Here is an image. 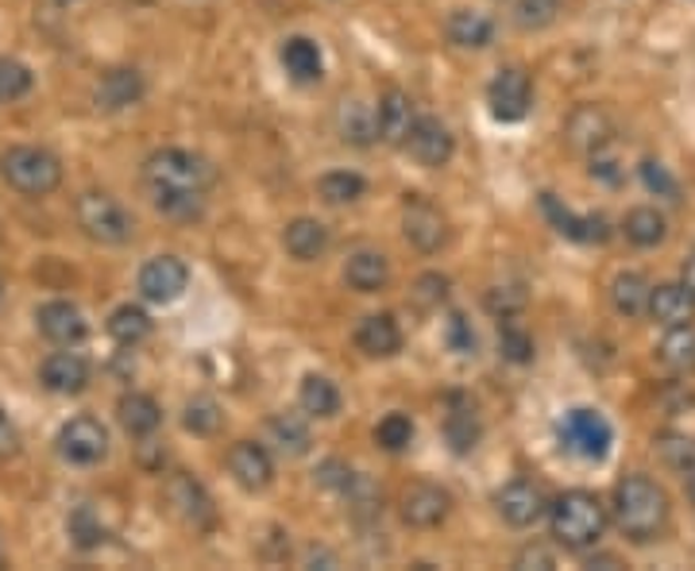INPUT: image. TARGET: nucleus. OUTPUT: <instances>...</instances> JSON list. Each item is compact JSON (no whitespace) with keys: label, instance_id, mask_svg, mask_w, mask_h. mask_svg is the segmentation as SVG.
Returning a JSON list of instances; mask_svg holds the SVG:
<instances>
[{"label":"nucleus","instance_id":"nucleus-20","mask_svg":"<svg viewBox=\"0 0 695 571\" xmlns=\"http://www.w3.org/2000/svg\"><path fill=\"white\" fill-rule=\"evenodd\" d=\"M35 320H39V332L51 343H59V348H74V343H82L85 332H89L82 309L70 302H46Z\"/></svg>","mask_w":695,"mask_h":571},{"label":"nucleus","instance_id":"nucleus-39","mask_svg":"<svg viewBox=\"0 0 695 571\" xmlns=\"http://www.w3.org/2000/svg\"><path fill=\"white\" fill-rule=\"evenodd\" d=\"M364 193H367V182L356 170H329V175H322V182H317V198H322L325 205H351V201H359Z\"/></svg>","mask_w":695,"mask_h":571},{"label":"nucleus","instance_id":"nucleus-24","mask_svg":"<svg viewBox=\"0 0 695 571\" xmlns=\"http://www.w3.org/2000/svg\"><path fill=\"white\" fill-rule=\"evenodd\" d=\"M283 247L294 255L298 263H314L329 252V229L314 216H298V221L286 224L283 232Z\"/></svg>","mask_w":695,"mask_h":571},{"label":"nucleus","instance_id":"nucleus-25","mask_svg":"<svg viewBox=\"0 0 695 571\" xmlns=\"http://www.w3.org/2000/svg\"><path fill=\"white\" fill-rule=\"evenodd\" d=\"M147 193H151V205L159 209L162 216H170V221L178 224H193L206 216V193L201 190H175V186H147Z\"/></svg>","mask_w":695,"mask_h":571},{"label":"nucleus","instance_id":"nucleus-2","mask_svg":"<svg viewBox=\"0 0 695 571\" xmlns=\"http://www.w3.org/2000/svg\"><path fill=\"white\" fill-rule=\"evenodd\" d=\"M549 529L557 544L572 552H583L591 544L603 541L607 533V506L591 490H565L557 503L549 506Z\"/></svg>","mask_w":695,"mask_h":571},{"label":"nucleus","instance_id":"nucleus-18","mask_svg":"<svg viewBox=\"0 0 695 571\" xmlns=\"http://www.w3.org/2000/svg\"><path fill=\"white\" fill-rule=\"evenodd\" d=\"M375 124H379V139L390 147H402L406 136L418 124V108H413L410 93L402 89H387L379 97V108H375Z\"/></svg>","mask_w":695,"mask_h":571},{"label":"nucleus","instance_id":"nucleus-21","mask_svg":"<svg viewBox=\"0 0 695 571\" xmlns=\"http://www.w3.org/2000/svg\"><path fill=\"white\" fill-rule=\"evenodd\" d=\"M356 348L371 359H390L402 351V328H398V320L390 313H371V317L359 320Z\"/></svg>","mask_w":695,"mask_h":571},{"label":"nucleus","instance_id":"nucleus-37","mask_svg":"<svg viewBox=\"0 0 695 571\" xmlns=\"http://www.w3.org/2000/svg\"><path fill=\"white\" fill-rule=\"evenodd\" d=\"M653 448H657L661 464H665L673 475H684V479H692V475H695V436H688V433H661L657 441H653Z\"/></svg>","mask_w":695,"mask_h":571},{"label":"nucleus","instance_id":"nucleus-41","mask_svg":"<svg viewBox=\"0 0 695 571\" xmlns=\"http://www.w3.org/2000/svg\"><path fill=\"white\" fill-rule=\"evenodd\" d=\"M375 444L382 452H406L413 444V421L406 413H387V417L375 425Z\"/></svg>","mask_w":695,"mask_h":571},{"label":"nucleus","instance_id":"nucleus-13","mask_svg":"<svg viewBox=\"0 0 695 571\" xmlns=\"http://www.w3.org/2000/svg\"><path fill=\"white\" fill-rule=\"evenodd\" d=\"M495 506H498V514H503L506 526H514V529L537 526V521L549 514V498H545V490L529 479L506 483V487L495 495Z\"/></svg>","mask_w":695,"mask_h":571},{"label":"nucleus","instance_id":"nucleus-36","mask_svg":"<svg viewBox=\"0 0 695 571\" xmlns=\"http://www.w3.org/2000/svg\"><path fill=\"white\" fill-rule=\"evenodd\" d=\"M622 232H626V240L634 247H657V244H665V236H668V221H665V213L642 205V209H630L626 221H622Z\"/></svg>","mask_w":695,"mask_h":571},{"label":"nucleus","instance_id":"nucleus-38","mask_svg":"<svg viewBox=\"0 0 695 571\" xmlns=\"http://www.w3.org/2000/svg\"><path fill=\"white\" fill-rule=\"evenodd\" d=\"M108 336H113L116 343H124V348H136V343H144L147 336H151V317H147L139 305H120V309H113V317H108Z\"/></svg>","mask_w":695,"mask_h":571},{"label":"nucleus","instance_id":"nucleus-54","mask_svg":"<svg viewBox=\"0 0 695 571\" xmlns=\"http://www.w3.org/2000/svg\"><path fill=\"white\" fill-rule=\"evenodd\" d=\"M688 495H692V503H695V475L688 479Z\"/></svg>","mask_w":695,"mask_h":571},{"label":"nucleus","instance_id":"nucleus-48","mask_svg":"<svg viewBox=\"0 0 695 571\" xmlns=\"http://www.w3.org/2000/svg\"><path fill=\"white\" fill-rule=\"evenodd\" d=\"M317 483L337 490V495H348V487L356 483V472H351L348 464H340V459H325V464L317 467Z\"/></svg>","mask_w":695,"mask_h":571},{"label":"nucleus","instance_id":"nucleus-12","mask_svg":"<svg viewBox=\"0 0 695 571\" xmlns=\"http://www.w3.org/2000/svg\"><path fill=\"white\" fill-rule=\"evenodd\" d=\"M190 286V267H186L178 255H155V260L144 263L139 271V294L155 305H170L186 294Z\"/></svg>","mask_w":695,"mask_h":571},{"label":"nucleus","instance_id":"nucleus-49","mask_svg":"<svg viewBox=\"0 0 695 571\" xmlns=\"http://www.w3.org/2000/svg\"><path fill=\"white\" fill-rule=\"evenodd\" d=\"M449 348L460 351V356H472V351H475L472 320H467L464 313H452V317H449Z\"/></svg>","mask_w":695,"mask_h":571},{"label":"nucleus","instance_id":"nucleus-46","mask_svg":"<svg viewBox=\"0 0 695 571\" xmlns=\"http://www.w3.org/2000/svg\"><path fill=\"white\" fill-rule=\"evenodd\" d=\"M410 297L418 309H441L444 297H449V278H444L441 271H429V275H421L418 283H413Z\"/></svg>","mask_w":695,"mask_h":571},{"label":"nucleus","instance_id":"nucleus-33","mask_svg":"<svg viewBox=\"0 0 695 571\" xmlns=\"http://www.w3.org/2000/svg\"><path fill=\"white\" fill-rule=\"evenodd\" d=\"M449 39L456 46H464V51H483V46H491V39H495V23L483 12L456 8V12L449 15Z\"/></svg>","mask_w":695,"mask_h":571},{"label":"nucleus","instance_id":"nucleus-6","mask_svg":"<svg viewBox=\"0 0 695 571\" xmlns=\"http://www.w3.org/2000/svg\"><path fill=\"white\" fill-rule=\"evenodd\" d=\"M557 433H560V444H565L568 452H576V456H583V459H607V452H611V444H614L611 421L596 410L565 413V421H560Z\"/></svg>","mask_w":695,"mask_h":571},{"label":"nucleus","instance_id":"nucleus-31","mask_svg":"<svg viewBox=\"0 0 695 571\" xmlns=\"http://www.w3.org/2000/svg\"><path fill=\"white\" fill-rule=\"evenodd\" d=\"M650 294H653L650 278L638 275V271H622V275H614V283H611V305H614V313L626 320L650 313Z\"/></svg>","mask_w":695,"mask_h":571},{"label":"nucleus","instance_id":"nucleus-3","mask_svg":"<svg viewBox=\"0 0 695 571\" xmlns=\"http://www.w3.org/2000/svg\"><path fill=\"white\" fill-rule=\"evenodd\" d=\"M0 178L23 198H46L62 186V162L46 147H8L0 155Z\"/></svg>","mask_w":695,"mask_h":571},{"label":"nucleus","instance_id":"nucleus-11","mask_svg":"<svg viewBox=\"0 0 695 571\" xmlns=\"http://www.w3.org/2000/svg\"><path fill=\"white\" fill-rule=\"evenodd\" d=\"M402 151L410 155L418 167L425 170H441L444 162L452 159V151H456V139H452V131L444 128L436 116H418V124H413V131L406 136Z\"/></svg>","mask_w":695,"mask_h":571},{"label":"nucleus","instance_id":"nucleus-50","mask_svg":"<svg viewBox=\"0 0 695 571\" xmlns=\"http://www.w3.org/2000/svg\"><path fill=\"white\" fill-rule=\"evenodd\" d=\"M642 178H645V186H650V190H657V193H661V198L681 201V198H676L681 190H676V182L668 178V170L661 167V162H653V159H650V162H642Z\"/></svg>","mask_w":695,"mask_h":571},{"label":"nucleus","instance_id":"nucleus-28","mask_svg":"<svg viewBox=\"0 0 695 571\" xmlns=\"http://www.w3.org/2000/svg\"><path fill=\"white\" fill-rule=\"evenodd\" d=\"M283 66H286V74H291L298 85L322 82V74H325L322 46H317L309 35H291L283 43Z\"/></svg>","mask_w":695,"mask_h":571},{"label":"nucleus","instance_id":"nucleus-22","mask_svg":"<svg viewBox=\"0 0 695 571\" xmlns=\"http://www.w3.org/2000/svg\"><path fill=\"white\" fill-rule=\"evenodd\" d=\"M650 317L665 328L676 325H692L695 320V297L692 289L684 283H665V286H653L650 294Z\"/></svg>","mask_w":695,"mask_h":571},{"label":"nucleus","instance_id":"nucleus-34","mask_svg":"<svg viewBox=\"0 0 695 571\" xmlns=\"http://www.w3.org/2000/svg\"><path fill=\"white\" fill-rule=\"evenodd\" d=\"M480 436H483V429H480L475 410L460 402V398H452V410H449V417H444V441H449V448L456 452V456H467V452H475Z\"/></svg>","mask_w":695,"mask_h":571},{"label":"nucleus","instance_id":"nucleus-16","mask_svg":"<svg viewBox=\"0 0 695 571\" xmlns=\"http://www.w3.org/2000/svg\"><path fill=\"white\" fill-rule=\"evenodd\" d=\"M89 359L77 356V351H51V356L39 363V382H43L51 394H82L89 387Z\"/></svg>","mask_w":695,"mask_h":571},{"label":"nucleus","instance_id":"nucleus-55","mask_svg":"<svg viewBox=\"0 0 695 571\" xmlns=\"http://www.w3.org/2000/svg\"><path fill=\"white\" fill-rule=\"evenodd\" d=\"M0 297H4V278H0Z\"/></svg>","mask_w":695,"mask_h":571},{"label":"nucleus","instance_id":"nucleus-42","mask_svg":"<svg viewBox=\"0 0 695 571\" xmlns=\"http://www.w3.org/2000/svg\"><path fill=\"white\" fill-rule=\"evenodd\" d=\"M560 0H514V23L522 31H541L557 20Z\"/></svg>","mask_w":695,"mask_h":571},{"label":"nucleus","instance_id":"nucleus-43","mask_svg":"<svg viewBox=\"0 0 695 571\" xmlns=\"http://www.w3.org/2000/svg\"><path fill=\"white\" fill-rule=\"evenodd\" d=\"M526 289H522L518 283H506V286H491L487 297H483V305H487V313H495V317L510 320L518 317L522 309H526Z\"/></svg>","mask_w":695,"mask_h":571},{"label":"nucleus","instance_id":"nucleus-30","mask_svg":"<svg viewBox=\"0 0 695 571\" xmlns=\"http://www.w3.org/2000/svg\"><path fill=\"white\" fill-rule=\"evenodd\" d=\"M657 359L668 374H676V379L695 374V325L668 328L665 340H661V348H657Z\"/></svg>","mask_w":695,"mask_h":571},{"label":"nucleus","instance_id":"nucleus-45","mask_svg":"<svg viewBox=\"0 0 695 571\" xmlns=\"http://www.w3.org/2000/svg\"><path fill=\"white\" fill-rule=\"evenodd\" d=\"M498 351L510 363H534V336L518 325H503L498 328Z\"/></svg>","mask_w":695,"mask_h":571},{"label":"nucleus","instance_id":"nucleus-52","mask_svg":"<svg viewBox=\"0 0 695 571\" xmlns=\"http://www.w3.org/2000/svg\"><path fill=\"white\" fill-rule=\"evenodd\" d=\"M518 568H552V552H545V549H522L518 552V560H514Z\"/></svg>","mask_w":695,"mask_h":571},{"label":"nucleus","instance_id":"nucleus-23","mask_svg":"<svg viewBox=\"0 0 695 571\" xmlns=\"http://www.w3.org/2000/svg\"><path fill=\"white\" fill-rule=\"evenodd\" d=\"M139 97H144V77H139V70H108L97 82V89H93V101H97V108H105V113H120V108L136 105Z\"/></svg>","mask_w":695,"mask_h":571},{"label":"nucleus","instance_id":"nucleus-40","mask_svg":"<svg viewBox=\"0 0 695 571\" xmlns=\"http://www.w3.org/2000/svg\"><path fill=\"white\" fill-rule=\"evenodd\" d=\"M182 425H186V433H193V436H217L224 425V410L213 402V398H193V402H186Z\"/></svg>","mask_w":695,"mask_h":571},{"label":"nucleus","instance_id":"nucleus-9","mask_svg":"<svg viewBox=\"0 0 695 571\" xmlns=\"http://www.w3.org/2000/svg\"><path fill=\"white\" fill-rule=\"evenodd\" d=\"M59 456L77 467H93L108 456V429L97 417H70L59 429Z\"/></svg>","mask_w":695,"mask_h":571},{"label":"nucleus","instance_id":"nucleus-26","mask_svg":"<svg viewBox=\"0 0 695 571\" xmlns=\"http://www.w3.org/2000/svg\"><path fill=\"white\" fill-rule=\"evenodd\" d=\"M337 131L351 147H371L379 139V124H375V108L359 97H345L337 108Z\"/></svg>","mask_w":695,"mask_h":571},{"label":"nucleus","instance_id":"nucleus-32","mask_svg":"<svg viewBox=\"0 0 695 571\" xmlns=\"http://www.w3.org/2000/svg\"><path fill=\"white\" fill-rule=\"evenodd\" d=\"M271 441H275V448L291 459L309 456V448H314V433H309L306 413H291V410L275 413V417H271Z\"/></svg>","mask_w":695,"mask_h":571},{"label":"nucleus","instance_id":"nucleus-35","mask_svg":"<svg viewBox=\"0 0 695 571\" xmlns=\"http://www.w3.org/2000/svg\"><path fill=\"white\" fill-rule=\"evenodd\" d=\"M298 405L306 417H337L340 413V390L325 374H306L298 390Z\"/></svg>","mask_w":695,"mask_h":571},{"label":"nucleus","instance_id":"nucleus-27","mask_svg":"<svg viewBox=\"0 0 695 571\" xmlns=\"http://www.w3.org/2000/svg\"><path fill=\"white\" fill-rule=\"evenodd\" d=\"M345 283L356 289V294H379V289H387L390 283V263L382 252H371V247H364V252L348 255L345 263Z\"/></svg>","mask_w":695,"mask_h":571},{"label":"nucleus","instance_id":"nucleus-14","mask_svg":"<svg viewBox=\"0 0 695 571\" xmlns=\"http://www.w3.org/2000/svg\"><path fill=\"white\" fill-rule=\"evenodd\" d=\"M167 503L170 510L178 514V518L186 521V526L193 529H209L217 521V510H213V498H209V490L201 487L193 475H170L167 483Z\"/></svg>","mask_w":695,"mask_h":571},{"label":"nucleus","instance_id":"nucleus-51","mask_svg":"<svg viewBox=\"0 0 695 571\" xmlns=\"http://www.w3.org/2000/svg\"><path fill=\"white\" fill-rule=\"evenodd\" d=\"M20 452V433L12 429V421L0 413V459H8V456H15Z\"/></svg>","mask_w":695,"mask_h":571},{"label":"nucleus","instance_id":"nucleus-17","mask_svg":"<svg viewBox=\"0 0 695 571\" xmlns=\"http://www.w3.org/2000/svg\"><path fill=\"white\" fill-rule=\"evenodd\" d=\"M565 139L576 147V151H603V147H611L614 139V120L603 113L599 105H580L572 116H568L565 124Z\"/></svg>","mask_w":695,"mask_h":571},{"label":"nucleus","instance_id":"nucleus-10","mask_svg":"<svg viewBox=\"0 0 695 571\" xmlns=\"http://www.w3.org/2000/svg\"><path fill=\"white\" fill-rule=\"evenodd\" d=\"M398 514L410 529H436L452 514V495L436 483H410L398 498Z\"/></svg>","mask_w":695,"mask_h":571},{"label":"nucleus","instance_id":"nucleus-47","mask_svg":"<svg viewBox=\"0 0 695 571\" xmlns=\"http://www.w3.org/2000/svg\"><path fill=\"white\" fill-rule=\"evenodd\" d=\"M70 537H74L77 549H97V544L105 541V529H101V521L93 518L89 506L74 510V518H70Z\"/></svg>","mask_w":695,"mask_h":571},{"label":"nucleus","instance_id":"nucleus-15","mask_svg":"<svg viewBox=\"0 0 695 571\" xmlns=\"http://www.w3.org/2000/svg\"><path fill=\"white\" fill-rule=\"evenodd\" d=\"M229 464V475L240 483L244 490H267L275 483V464H271V452L255 441H236L224 456Z\"/></svg>","mask_w":695,"mask_h":571},{"label":"nucleus","instance_id":"nucleus-8","mask_svg":"<svg viewBox=\"0 0 695 571\" xmlns=\"http://www.w3.org/2000/svg\"><path fill=\"white\" fill-rule=\"evenodd\" d=\"M487 105L491 116L498 124H518L529 116V105H534V85H529V74L518 66H506L495 74V82L487 85Z\"/></svg>","mask_w":695,"mask_h":571},{"label":"nucleus","instance_id":"nucleus-44","mask_svg":"<svg viewBox=\"0 0 695 571\" xmlns=\"http://www.w3.org/2000/svg\"><path fill=\"white\" fill-rule=\"evenodd\" d=\"M31 89V70L15 59H0V105L20 101Z\"/></svg>","mask_w":695,"mask_h":571},{"label":"nucleus","instance_id":"nucleus-4","mask_svg":"<svg viewBox=\"0 0 695 571\" xmlns=\"http://www.w3.org/2000/svg\"><path fill=\"white\" fill-rule=\"evenodd\" d=\"M144 186H175V190L209 193L217 186V167L206 155L182 151V147H162V151L147 155Z\"/></svg>","mask_w":695,"mask_h":571},{"label":"nucleus","instance_id":"nucleus-5","mask_svg":"<svg viewBox=\"0 0 695 571\" xmlns=\"http://www.w3.org/2000/svg\"><path fill=\"white\" fill-rule=\"evenodd\" d=\"M74 216H77V229H82L93 244H105V247L128 244L131 232H136V221H131L128 209H124L113 193H101V190L82 193L74 205Z\"/></svg>","mask_w":695,"mask_h":571},{"label":"nucleus","instance_id":"nucleus-19","mask_svg":"<svg viewBox=\"0 0 695 571\" xmlns=\"http://www.w3.org/2000/svg\"><path fill=\"white\" fill-rule=\"evenodd\" d=\"M541 209H545V216L557 224L560 236L576 240V244H607V236H611V229H607V221L599 213L580 216V213H572V209L560 205L552 193H545L541 198Z\"/></svg>","mask_w":695,"mask_h":571},{"label":"nucleus","instance_id":"nucleus-53","mask_svg":"<svg viewBox=\"0 0 695 571\" xmlns=\"http://www.w3.org/2000/svg\"><path fill=\"white\" fill-rule=\"evenodd\" d=\"M681 275H684V286H688V289H692V297H695V247L688 252V260H684V271H681Z\"/></svg>","mask_w":695,"mask_h":571},{"label":"nucleus","instance_id":"nucleus-7","mask_svg":"<svg viewBox=\"0 0 695 571\" xmlns=\"http://www.w3.org/2000/svg\"><path fill=\"white\" fill-rule=\"evenodd\" d=\"M402 236L406 244H413L418 252L433 255L449 244V216L421 193H406L402 201Z\"/></svg>","mask_w":695,"mask_h":571},{"label":"nucleus","instance_id":"nucleus-1","mask_svg":"<svg viewBox=\"0 0 695 571\" xmlns=\"http://www.w3.org/2000/svg\"><path fill=\"white\" fill-rule=\"evenodd\" d=\"M611 510H614V526L638 544L661 537V529L668 526V495L650 475H626L614 487Z\"/></svg>","mask_w":695,"mask_h":571},{"label":"nucleus","instance_id":"nucleus-29","mask_svg":"<svg viewBox=\"0 0 695 571\" xmlns=\"http://www.w3.org/2000/svg\"><path fill=\"white\" fill-rule=\"evenodd\" d=\"M116 417H120L124 433L128 436H139V441H147L151 433H159L162 425V410L159 402H155L151 394H124L120 402H116Z\"/></svg>","mask_w":695,"mask_h":571}]
</instances>
